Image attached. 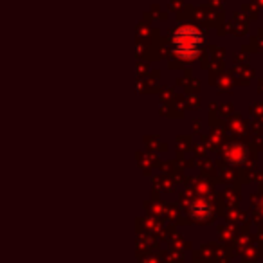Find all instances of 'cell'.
<instances>
[{"mask_svg":"<svg viewBox=\"0 0 263 263\" xmlns=\"http://www.w3.org/2000/svg\"><path fill=\"white\" fill-rule=\"evenodd\" d=\"M173 44H175V51L180 58L191 60L198 54L202 36L193 27H182V29L177 31L175 36H173Z\"/></svg>","mask_w":263,"mask_h":263,"instance_id":"1","label":"cell"},{"mask_svg":"<svg viewBox=\"0 0 263 263\" xmlns=\"http://www.w3.org/2000/svg\"><path fill=\"white\" fill-rule=\"evenodd\" d=\"M209 213H211V209H209L208 204H202V202H198V204L191 205V215H193L195 218H198V220L209 216Z\"/></svg>","mask_w":263,"mask_h":263,"instance_id":"2","label":"cell"},{"mask_svg":"<svg viewBox=\"0 0 263 263\" xmlns=\"http://www.w3.org/2000/svg\"><path fill=\"white\" fill-rule=\"evenodd\" d=\"M229 154H234V159H231V161L234 162V164H240L241 161H243V157H245V150L241 146H231L229 150Z\"/></svg>","mask_w":263,"mask_h":263,"instance_id":"3","label":"cell"}]
</instances>
